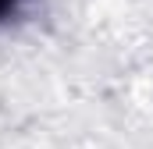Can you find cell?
<instances>
[{"instance_id":"obj_1","label":"cell","mask_w":153,"mask_h":149,"mask_svg":"<svg viewBox=\"0 0 153 149\" xmlns=\"http://www.w3.org/2000/svg\"><path fill=\"white\" fill-rule=\"evenodd\" d=\"M22 7H25V0H0V25L11 21V18H18Z\"/></svg>"}]
</instances>
